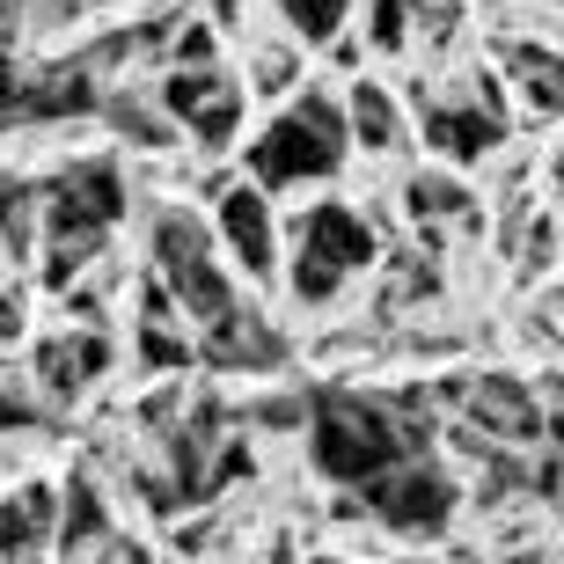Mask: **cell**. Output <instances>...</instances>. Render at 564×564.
<instances>
[{
  "mask_svg": "<svg viewBox=\"0 0 564 564\" xmlns=\"http://www.w3.org/2000/svg\"><path fill=\"white\" fill-rule=\"evenodd\" d=\"M301 433H308V469L323 484H337V491H359L367 477L440 447L433 397H419V389H397V397H375V389H315L308 411H301Z\"/></svg>",
  "mask_w": 564,
  "mask_h": 564,
  "instance_id": "6da1fadb",
  "label": "cell"
},
{
  "mask_svg": "<svg viewBox=\"0 0 564 564\" xmlns=\"http://www.w3.org/2000/svg\"><path fill=\"white\" fill-rule=\"evenodd\" d=\"M242 154V176L279 191H323L337 184L345 169H352V132H345V104H337L330 88H293L286 104L250 132V140L235 147Z\"/></svg>",
  "mask_w": 564,
  "mask_h": 564,
  "instance_id": "7a4b0ae2",
  "label": "cell"
},
{
  "mask_svg": "<svg viewBox=\"0 0 564 564\" xmlns=\"http://www.w3.org/2000/svg\"><path fill=\"white\" fill-rule=\"evenodd\" d=\"M375 264H381L375 213L352 198H308L301 220L286 228V250H279V293L293 308H337L345 286Z\"/></svg>",
  "mask_w": 564,
  "mask_h": 564,
  "instance_id": "3957f363",
  "label": "cell"
},
{
  "mask_svg": "<svg viewBox=\"0 0 564 564\" xmlns=\"http://www.w3.org/2000/svg\"><path fill=\"white\" fill-rule=\"evenodd\" d=\"M147 272L169 286V301H176V315H184L191 330H206L213 315H228L235 301H242L235 272L220 264L206 220L191 206H154L147 213Z\"/></svg>",
  "mask_w": 564,
  "mask_h": 564,
  "instance_id": "277c9868",
  "label": "cell"
},
{
  "mask_svg": "<svg viewBox=\"0 0 564 564\" xmlns=\"http://www.w3.org/2000/svg\"><path fill=\"white\" fill-rule=\"evenodd\" d=\"M345 499H352V513H367V521H375L381 535H397V543H440L462 513V477L433 447V455H411V462H397V469L367 477L359 491H345Z\"/></svg>",
  "mask_w": 564,
  "mask_h": 564,
  "instance_id": "5b68a950",
  "label": "cell"
},
{
  "mask_svg": "<svg viewBox=\"0 0 564 564\" xmlns=\"http://www.w3.org/2000/svg\"><path fill=\"white\" fill-rule=\"evenodd\" d=\"M206 235L220 264L235 272V286L250 293H272L279 286V250H286V220H279V198L264 184H250L235 169L228 184L213 191V213H206Z\"/></svg>",
  "mask_w": 564,
  "mask_h": 564,
  "instance_id": "8992f818",
  "label": "cell"
},
{
  "mask_svg": "<svg viewBox=\"0 0 564 564\" xmlns=\"http://www.w3.org/2000/svg\"><path fill=\"white\" fill-rule=\"evenodd\" d=\"M419 140L433 147L447 169H484L506 140H513V118H506L499 82H491V74H477V82H462L455 96H425Z\"/></svg>",
  "mask_w": 564,
  "mask_h": 564,
  "instance_id": "52a82bcc",
  "label": "cell"
},
{
  "mask_svg": "<svg viewBox=\"0 0 564 564\" xmlns=\"http://www.w3.org/2000/svg\"><path fill=\"white\" fill-rule=\"evenodd\" d=\"M447 397L462 403V425H469L484 447H535V440H557V403H535V381H521V375H469V381H455Z\"/></svg>",
  "mask_w": 564,
  "mask_h": 564,
  "instance_id": "ba28073f",
  "label": "cell"
},
{
  "mask_svg": "<svg viewBox=\"0 0 564 564\" xmlns=\"http://www.w3.org/2000/svg\"><path fill=\"white\" fill-rule=\"evenodd\" d=\"M191 352H198V367H220V375H272V367H286V337L257 301H235L206 330H191Z\"/></svg>",
  "mask_w": 564,
  "mask_h": 564,
  "instance_id": "9c48e42d",
  "label": "cell"
},
{
  "mask_svg": "<svg viewBox=\"0 0 564 564\" xmlns=\"http://www.w3.org/2000/svg\"><path fill=\"white\" fill-rule=\"evenodd\" d=\"M337 104H345L352 154H403V147H411V110H403V96H397L389 82H375V74H352Z\"/></svg>",
  "mask_w": 564,
  "mask_h": 564,
  "instance_id": "30bf717a",
  "label": "cell"
},
{
  "mask_svg": "<svg viewBox=\"0 0 564 564\" xmlns=\"http://www.w3.org/2000/svg\"><path fill=\"white\" fill-rule=\"evenodd\" d=\"M403 220L411 228H469V213H477V191H469V176L462 169H411L403 176Z\"/></svg>",
  "mask_w": 564,
  "mask_h": 564,
  "instance_id": "8fae6325",
  "label": "cell"
},
{
  "mask_svg": "<svg viewBox=\"0 0 564 564\" xmlns=\"http://www.w3.org/2000/svg\"><path fill=\"white\" fill-rule=\"evenodd\" d=\"M110 535H118V521H110V506H104V484L96 477L59 484V528H52V550H59V557H96V550H110Z\"/></svg>",
  "mask_w": 564,
  "mask_h": 564,
  "instance_id": "7c38bea8",
  "label": "cell"
},
{
  "mask_svg": "<svg viewBox=\"0 0 564 564\" xmlns=\"http://www.w3.org/2000/svg\"><path fill=\"white\" fill-rule=\"evenodd\" d=\"M96 110L118 126V140H126L132 154H169V147H184L176 118L154 104V88H118V96H96Z\"/></svg>",
  "mask_w": 564,
  "mask_h": 564,
  "instance_id": "4fadbf2b",
  "label": "cell"
},
{
  "mask_svg": "<svg viewBox=\"0 0 564 564\" xmlns=\"http://www.w3.org/2000/svg\"><path fill=\"white\" fill-rule=\"evenodd\" d=\"M242 126H250V88L235 82L220 104H206L198 118H184L176 132H184L191 154H235V147H242Z\"/></svg>",
  "mask_w": 564,
  "mask_h": 564,
  "instance_id": "5bb4252c",
  "label": "cell"
},
{
  "mask_svg": "<svg viewBox=\"0 0 564 564\" xmlns=\"http://www.w3.org/2000/svg\"><path fill=\"white\" fill-rule=\"evenodd\" d=\"M506 74H513V96H521L528 118H535V126H557V52H550V37L521 44Z\"/></svg>",
  "mask_w": 564,
  "mask_h": 564,
  "instance_id": "9a60e30c",
  "label": "cell"
},
{
  "mask_svg": "<svg viewBox=\"0 0 564 564\" xmlns=\"http://www.w3.org/2000/svg\"><path fill=\"white\" fill-rule=\"evenodd\" d=\"M132 367L140 375H191L198 367L191 330L184 323H147V315H132Z\"/></svg>",
  "mask_w": 564,
  "mask_h": 564,
  "instance_id": "2e32d148",
  "label": "cell"
},
{
  "mask_svg": "<svg viewBox=\"0 0 564 564\" xmlns=\"http://www.w3.org/2000/svg\"><path fill=\"white\" fill-rule=\"evenodd\" d=\"M359 15V52H411V37H419V0H352Z\"/></svg>",
  "mask_w": 564,
  "mask_h": 564,
  "instance_id": "e0dca14e",
  "label": "cell"
},
{
  "mask_svg": "<svg viewBox=\"0 0 564 564\" xmlns=\"http://www.w3.org/2000/svg\"><path fill=\"white\" fill-rule=\"evenodd\" d=\"M279 22L301 52H323L330 37L352 30V0H279Z\"/></svg>",
  "mask_w": 564,
  "mask_h": 564,
  "instance_id": "ac0fdd59",
  "label": "cell"
},
{
  "mask_svg": "<svg viewBox=\"0 0 564 564\" xmlns=\"http://www.w3.org/2000/svg\"><path fill=\"white\" fill-rule=\"evenodd\" d=\"M301 59H308V52H301L293 37H279V44H257V59H250L257 74H250L242 88H250V96H279V104H286L293 88H301V74H308Z\"/></svg>",
  "mask_w": 564,
  "mask_h": 564,
  "instance_id": "d6986e66",
  "label": "cell"
},
{
  "mask_svg": "<svg viewBox=\"0 0 564 564\" xmlns=\"http://www.w3.org/2000/svg\"><path fill=\"white\" fill-rule=\"evenodd\" d=\"M162 66H220V30L206 15H184L162 37Z\"/></svg>",
  "mask_w": 564,
  "mask_h": 564,
  "instance_id": "ffe728a7",
  "label": "cell"
},
{
  "mask_svg": "<svg viewBox=\"0 0 564 564\" xmlns=\"http://www.w3.org/2000/svg\"><path fill=\"white\" fill-rule=\"evenodd\" d=\"M22 345H30V286L0 279V352H22Z\"/></svg>",
  "mask_w": 564,
  "mask_h": 564,
  "instance_id": "44dd1931",
  "label": "cell"
},
{
  "mask_svg": "<svg viewBox=\"0 0 564 564\" xmlns=\"http://www.w3.org/2000/svg\"><path fill=\"white\" fill-rule=\"evenodd\" d=\"M59 564H110V550H96V557H59Z\"/></svg>",
  "mask_w": 564,
  "mask_h": 564,
  "instance_id": "7402d4cb",
  "label": "cell"
},
{
  "mask_svg": "<svg viewBox=\"0 0 564 564\" xmlns=\"http://www.w3.org/2000/svg\"><path fill=\"white\" fill-rule=\"evenodd\" d=\"M8 8H15V0H8Z\"/></svg>",
  "mask_w": 564,
  "mask_h": 564,
  "instance_id": "603a6c76",
  "label": "cell"
}]
</instances>
